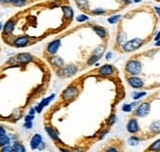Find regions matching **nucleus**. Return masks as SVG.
Returning <instances> with one entry per match:
<instances>
[{"label": "nucleus", "mask_w": 160, "mask_h": 152, "mask_svg": "<svg viewBox=\"0 0 160 152\" xmlns=\"http://www.w3.org/2000/svg\"><path fill=\"white\" fill-rule=\"evenodd\" d=\"M142 40L140 39V38H135V39H132L128 42H125L124 45H123V49L127 52H130V51H134L136 49H138V47L142 46Z\"/></svg>", "instance_id": "1"}, {"label": "nucleus", "mask_w": 160, "mask_h": 152, "mask_svg": "<svg viewBox=\"0 0 160 152\" xmlns=\"http://www.w3.org/2000/svg\"><path fill=\"white\" fill-rule=\"evenodd\" d=\"M126 69L127 71L131 74V75H138L142 71V65L140 62L138 61H135V60H132V61H129L127 63V66H126Z\"/></svg>", "instance_id": "2"}, {"label": "nucleus", "mask_w": 160, "mask_h": 152, "mask_svg": "<svg viewBox=\"0 0 160 152\" xmlns=\"http://www.w3.org/2000/svg\"><path fill=\"white\" fill-rule=\"evenodd\" d=\"M77 93H78L77 88L74 86H71V87H68L67 89H65L63 94H62V97H63V99L66 101H70L76 97Z\"/></svg>", "instance_id": "3"}, {"label": "nucleus", "mask_w": 160, "mask_h": 152, "mask_svg": "<svg viewBox=\"0 0 160 152\" xmlns=\"http://www.w3.org/2000/svg\"><path fill=\"white\" fill-rule=\"evenodd\" d=\"M149 110H150V106L148 103H142V104H141L140 106H138V108L137 109L136 111V115L138 117H145L148 113H149Z\"/></svg>", "instance_id": "4"}, {"label": "nucleus", "mask_w": 160, "mask_h": 152, "mask_svg": "<svg viewBox=\"0 0 160 152\" xmlns=\"http://www.w3.org/2000/svg\"><path fill=\"white\" fill-rule=\"evenodd\" d=\"M32 60V55L29 53H21L17 56V61L21 64H26V63H29L30 61Z\"/></svg>", "instance_id": "5"}, {"label": "nucleus", "mask_w": 160, "mask_h": 152, "mask_svg": "<svg viewBox=\"0 0 160 152\" xmlns=\"http://www.w3.org/2000/svg\"><path fill=\"white\" fill-rule=\"evenodd\" d=\"M29 41H30V39L28 37H18L14 40L13 44L16 47H24L29 43Z\"/></svg>", "instance_id": "6"}, {"label": "nucleus", "mask_w": 160, "mask_h": 152, "mask_svg": "<svg viewBox=\"0 0 160 152\" xmlns=\"http://www.w3.org/2000/svg\"><path fill=\"white\" fill-rule=\"evenodd\" d=\"M14 26H15V24H14L13 20L7 21L6 24L3 26V32H4V33L6 34V36H9V34L12 33V32L14 30Z\"/></svg>", "instance_id": "7"}, {"label": "nucleus", "mask_w": 160, "mask_h": 152, "mask_svg": "<svg viewBox=\"0 0 160 152\" xmlns=\"http://www.w3.org/2000/svg\"><path fill=\"white\" fill-rule=\"evenodd\" d=\"M60 46V40H54L52 41V42H50L49 44H48L47 46V51L49 52L50 54H54L55 52H56L58 50V48Z\"/></svg>", "instance_id": "8"}, {"label": "nucleus", "mask_w": 160, "mask_h": 152, "mask_svg": "<svg viewBox=\"0 0 160 152\" xmlns=\"http://www.w3.org/2000/svg\"><path fill=\"white\" fill-rule=\"evenodd\" d=\"M42 141V139H41V135L37 134L32 136V139L31 140V147L32 149H37L38 147V145L40 144V142Z\"/></svg>", "instance_id": "9"}, {"label": "nucleus", "mask_w": 160, "mask_h": 152, "mask_svg": "<svg viewBox=\"0 0 160 152\" xmlns=\"http://www.w3.org/2000/svg\"><path fill=\"white\" fill-rule=\"evenodd\" d=\"M129 84H130V86H132L135 88H138V87H142L143 86V81L141 79L136 78V77L130 78L129 79Z\"/></svg>", "instance_id": "10"}, {"label": "nucleus", "mask_w": 160, "mask_h": 152, "mask_svg": "<svg viewBox=\"0 0 160 152\" xmlns=\"http://www.w3.org/2000/svg\"><path fill=\"white\" fill-rule=\"evenodd\" d=\"M76 71H77V69H76L74 66H68V67H65L64 69H62V70L59 72L60 75L62 76H72L76 73Z\"/></svg>", "instance_id": "11"}, {"label": "nucleus", "mask_w": 160, "mask_h": 152, "mask_svg": "<svg viewBox=\"0 0 160 152\" xmlns=\"http://www.w3.org/2000/svg\"><path fill=\"white\" fill-rule=\"evenodd\" d=\"M127 129L130 133L134 134V133H137L138 130V122L137 120L135 119H132L130 120V122L128 123V126H127Z\"/></svg>", "instance_id": "12"}, {"label": "nucleus", "mask_w": 160, "mask_h": 152, "mask_svg": "<svg viewBox=\"0 0 160 152\" xmlns=\"http://www.w3.org/2000/svg\"><path fill=\"white\" fill-rule=\"evenodd\" d=\"M53 97H54V94H52V95H50L49 97H47V98H45V99H43L42 101H41L40 103H39V105L36 108V110H37V112H38V113H40L41 112V110H42V108L44 107V106H46V105H48V103H49L52 99H53Z\"/></svg>", "instance_id": "13"}, {"label": "nucleus", "mask_w": 160, "mask_h": 152, "mask_svg": "<svg viewBox=\"0 0 160 152\" xmlns=\"http://www.w3.org/2000/svg\"><path fill=\"white\" fill-rule=\"evenodd\" d=\"M112 73H113V68H112V66H110V65L103 66L102 68H100V70H99V74L101 76H109Z\"/></svg>", "instance_id": "14"}, {"label": "nucleus", "mask_w": 160, "mask_h": 152, "mask_svg": "<svg viewBox=\"0 0 160 152\" xmlns=\"http://www.w3.org/2000/svg\"><path fill=\"white\" fill-rule=\"evenodd\" d=\"M9 142H10V137L7 136L6 134L0 135V147H3V146L8 145Z\"/></svg>", "instance_id": "15"}, {"label": "nucleus", "mask_w": 160, "mask_h": 152, "mask_svg": "<svg viewBox=\"0 0 160 152\" xmlns=\"http://www.w3.org/2000/svg\"><path fill=\"white\" fill-rule=\"evenodd\" d=\"M10 3L16 7H23L27 4L26 0H10Z\"/></svg>", "instance_id": "16"}, {"label": "nucleus", "mask_w": 160, "mask_h": 152, "mask_svg": "<svg viewBox=\"0 0 160 152\" xmlns=\"http://www.w3.org/2000/svg\"><path fill=\"white\" fill-rule=\"evenodd\" d=\"M150 130H151V132H153V133H159L160 132V123L159 122L152 123L150 126Z\"/></svg>", "instance_id": "17"}, {"label": "nucleus", "mask_w": 160, "mask_h": 152, "mask_svg": "<svg viewBox=\"0 0 160 152\" xmlns=\"http://www.w3.org/2000/svg\"><path fill=\"white\" fill-rule=\"evenodd\" d=\"M94 31H95V32L98 34L100 37H104L106 36V31L104 30L103 27H96L95 29H94Z\"/></svg>", "instance_id": "18"}, {"label": "nucleus", "mask_w": 160, "mask_h": 152, "mask_svg": "<svg viewBox=\"0 0 160 152\" xmlns=\"http://www.w3.org/2000/svg\"><path fill=\"white\" fill-rule=\"evenodd\" d=\"M77 1L78 6L81 9H88V3L87 0H76Z\"/></svg>", "instance_id": "19"}, {"label": "nucleus", "mask_w": 160, "mask_h": 152, "mask_svg": "<svg viewBox=\"0 0 160 152\" xmlns=\"http://www.w3.org/2000/svg\"><path fill=\"white\" fill-rule=\"evenodd\" d=\"M46 132L48 133V135H50V137L52 140H58V136H57V134L54 132V130L51 129V128H49V127H47L46 128Z\"/></svg>", "instance_id": "20"}, {"label": "nucleus", "mask_w": 160, "mask_h": 152, "mask_svg": "<svg viewBox=\"0 0 160 152\" xmlns=\"http://www.w3.org/2000/svg\"><path fill=\"white\" fill-rule=\"evenodd\" d=\"M63 10H64V13H65V15L68 19H72L73 18V11L72 9L70 8V7H68V6H65L63 7Z\"/></svg>", "instance_id": "21"}, {"label": "nucleus", "mask_w": 160, "mask_h": 152, "mask_svg": "<svg viewBox=\"0 0 160 152\" xmlns=\"http://www.w3.org/2000/svg\"><path fill=\"white\" fill-rule=\"evenodd\" d=\"M25 147L22 145V144H20V143H15L13 145V151H16V152H23L25 151Z\"/></svg>", "instance_id": "22"}, {"label": "nucleus", "mask_w": 160, "mask_h": 152, "mask_svg": "<svg viewBox=\"0 0 160 152\" xmlns=\"http://www.w3.org/2000/svg\"><path fill=\"white\" fill-rule=\"evenodd\" d=\"M126 40H127V37H126V34H124V33H120L119 36H118V42H119L120 44H124L125 42H126Z\"/></svg>", "instance_id": "23"}, {"label": "nucleus", "mask_w": 160, "mask_h": 152, "mask_svg": "<svg viewBox=\"0 0 160 152\" xmlns=\"http://www.w3.org/2000/svg\"><path fill=\"white\" fill-rule=\"evenodd\" d=\"M149 150H160V140L155 141L152 145L149 147Z\"/></svg>", "instance_id": "24"}, {"label": "nucleus", "mask_w": 160, "mask_h": 152, "mask_svg": "<svg viewBox=\"0 0 160 152\" xmlns=\"http://www.w3.org/2000/svg\"><path fill=\"white\" fill-rule=\"evenodd\" d=\"M51 62H52V64L55 65V66H60V65L63 64V61H62L59 57H55V58H53V59L51 60Z\"/></svg>", "instance_id": "25"}, {"label": "nucleus", "mask_w": 160, "mask_h": 152, "mask_svg": "<svg viewBox=\"0 0 160 152\" xmlns=\"http://www.w3.org/2000/svg\"><path fill=\"white\" fill-rule=\"evenodd\" d=\"M119 19H120V15L112 16V17H110V18L108 19V22H109L110 24H115V23L118 22V21H119Z\"/></svg>", "instance_id": "26"}, {"label": "nucleus", "mask_w": 160, "mask_h": 152, "mask_svg": "<svg viewBox=\"0 0 160 152\" xmlns=\"http://www.w3.org/2000/svg\"><path fill=\"white\" fill-rule=\"evenodd\" d=\"M129 144L132 146H136L138 144V140L137 139V137H131V139L129 140Z\"/></svg>", "instance_id": "27"}, {"label": "nucleus", "mask_w": 160, "mask_h": 152, "mask_svg": "<svg viewBox=\"0 0 160 152\" xmlns=\"http://www.w3.org/2000/svg\"><path fill=\"white\" fill-rule=\"evenodd\" d=\"M145 92H134L133 94H132V96H133V98L134 99H140L141 97H142V96H144Z\"/></svg>", "instance_id": "28"}, {"label": "nucleus", "mask_w": 160, "mask_h": 152, "mask_svg": "<svg viewBox=\"0 0 160 152\" xmlns=\"http://www.w3.org/2000/svg\"><path fill=\"white\" fill-rule=\"evenodd\" d=\"M102 53H103V47L99 46L98 48H96V50L93 52V55H95V56H97V57H100L102 55Z\"/></svg>", "instance_id": "29"}, {"label": "nucleus", "mask_w": 160, "mask_h": 152, "mask_svg": "<svg viewBox=\"0 0 160 152\" xmlns=\"http://www.w3.org/2000/svg\"><path fill=\"white\" fill-rule=\"evenodd\" d=\"M99 59V57H97V56H95V55H93L92 54V58H90L89 60H88V65H92L93 63H95V62Z\"/></svg>", "instance_id": "30"}, {"label": "nucleus", "mask_w": 160, "mask_h": 152, "mask_svg": "<svg viewBox=\"0 0 160 152\" xmlns=\"http://www.w3.org/2000/svg\"><path fill=\"white\" fill-rule=\"evenodd\" d=\"M122 110L125 112H131V110H132V105L130 104H125L123 107H122Z\"/></svg>", "instance_id": "31"}, {"label": "nucleus", "mask_w": 160, "mask_h": 152, "mask_svg": "<svg viewBox=\"0 0 160 152\" xmlns=\"http://www.w3.org/2000/svg\"><path fill=\"white\" fill-rule=\"evenodd\" d=\"M88 18L87 17V16H85V15H81V16H79L78 18H77V21L78 22H85V21H87Z\"/></svg>", "instance_id": "32"}, {"label": "nucleus", "mask_w": 160, "mask_h": 152, "mask_svg": "<svg viewBox=\"0 0 160 152\" xmlns=\"http://www.w3.org/2000/svg\"><path fill=\"white\" fill-rule=\"evenodd\" d=\"M115 122H116V116L115 115H112V116L110 117V119L108 121V124H109V125H113Z\"/></svg>", "instance_id": "33"}, {"label": "nucleus", "mask_w": 160, "mask_h": 152, "mask_svg": "<svg viewBox=\"0 0 160 152\" xmlns=\"http://www.w3.org/2000/svg\"><path fill=\"white\" fill-rule=\"evenodd\" d=\"M1 151H3V152H5V151H13V146H8V145L3 146L1 148Z\"/></svg>", "instance_id": "34"}, {"label": "nucleus", "mask_w": 160, "mask_h": 152, "mask_svg": "<svg viewBox=\"0 0 160 152\" xmlns=\"http://www.w3.org/2000/svg\"><path fill=\"white\" fill-rule=\"evenodd\" d=\"M33 115H32V114H30V115H28L26 118H25V121L26 122H32V120H33Z\"/></svg>", "instance_id": "35"}, {"label": "nucleus", "mask_w": 160, "mask_h": 152, "mask_svg": "<svg viewBox=\"0 0 160 152\" xmlns=\"http://www.w3.org/2000/svg\"><path fill=\"white\" fill-rule=\"evenodd\" d=\"M93 13L94 14H97V15H100V14H104V13H105V11L102 10V9H95V10H93Z\"/></svg>", "instance_id": "36"}, {"label": "nucleus", "mask_w": 160, "mask_h": 152, "mask_svg": "<svg viewBox=\"0 0 160 152\" xmlns=\"http://www.w3.org/2000/svg\"><path fill=\"white\" fill-rule=\"evenodd\" d=\"M24 127H25L26 129H31V128L32 127V122H26V123H25V125H24Z\"/></svg>", "instance_id": "37"}, {"label": "nucleus", "mask_w": 160, "mask_h": 152, "mask_svg": "<svg viewBox=\"0 0 160 152\" xmlns=\"http://www.w3.org/2000/svg\"><path fill=\"white\" fill-rule=\"evenodd\" d=\"M6 134V132H5V130L0 126V135H5Z\"/></svg>", "instance_id": "38"}, {"label": "nucleus", "mask_w": 160, "mask_h": 152, "mask_svg": "<svg viewBox=\"0 0 160 152\" xmlns=\"http://www.w3.org/2000/svg\"><path fill=\"white\" fill-rule=\"evenodd\" d=\"M0 3H1V4H6V3H10V0H0Z\"/></svg>", "instance_id": "39"}, {"label": "nucleus", "mask_w": 160, "mask_h": 152, "mask_svg": "<svg viewBox=\"0 0 160 152\" xmlns=\"http://www.w3.org/2000/svg\"><path fill=\"white\" fill-rule=\"evenodd\" d=\"M111 57H112V53L108 52V53L106 54V59H110Z\"/></svg>", "instance_id": "40"}, {"label": "nucleus", "mask_w": 160, "mask_h": 152, "mask_svg": "<svg viewBox=\"0 0 160 152\" xmlns=\"http://www.w3.org/2000/svg\"><path fill=\"white\" fill-rule=\"evenodd\" d=\"M155 10H156L157 14L159 15V18H160V8H159V7H155Z\"/></svg>", "instance_id": "41"}, {"label": "nucleus", "mask_w": 160, "mask_h": 152, "mask_svg": "<svg viewBox=\"0 0 160 152\" xmlns=\"http://www.w3.org/2000/svg\"><path fill=\"white\" fill-rule=\"evenodd\" d=\"M160 39V32L157 33V36L155 37V40H159Z\"/></svg>", "instance_id": "42"}, {"label": "nucleus", "mask_w": 160, "mask_h": 152, "mask_svg": "<svg viewBox=\"0 0 160 152\" xmlns=\"http://www.w3.org/2000/svg\"><path fill=\"white\" fill-rule=\"evenodd\" d=\"M123 1H124L125 3H127V4H129V3H131V1H132V0H123Z\"/></svg>", "instance_id": "43"}, {"label": "nucleus", "mask_w": 160, "mask_h": 152, "mask_svg": "<svg viewBox=\"0 0 160 152\" xmlns=\"http://www.w3.org/2000/svg\"><path fill=\"white\" fill-rule=\"evenodd\" d=\"M156 41H157V42L155 43V45H156V46H160V39H159V40H156Z\"/></svg>", "instance_id": "44"}, {"label": "nucleus", "mask_w": 160, "mask_h": 152, "mask_svg": "<svg viewBox=\"0 0 160 152\" xmlns=\"http://www.w3.org/2000/svg\"><path fill=\"white\" fill-rule=\"evenodd\" d=\"M30 114H32V115H33V114H34V109H31Z\"/></svg>", "instance_id": "45"}, {"label": "nucleus", "mask_w": 160, "mask_h": 152, "mask_svg": "<svg viewBox=\"0 0 160 152\" xmlns=\"http://www.w3.org/2000/svg\"><path fill=\"white\" fill-rule=\"evenodd\" d=\"M134 1H135L136 3H138V2H141V1H142V0H134Z\"/></svg>", "instance_id": "46"}, {"label": "nucleus", "mask_w": 160, "mask_h": 152, "mask_svg": "<svg viewBox=\"0 0 160 152\" xmlns=\"http://www.w3.org/2000/svg\"><path fill=\"white\" fill-rule=\"evenodd\" d=\"M2 29V24H1V22H0V30Z\"/></svg>", "instance_id": "47"}]
</instances>
